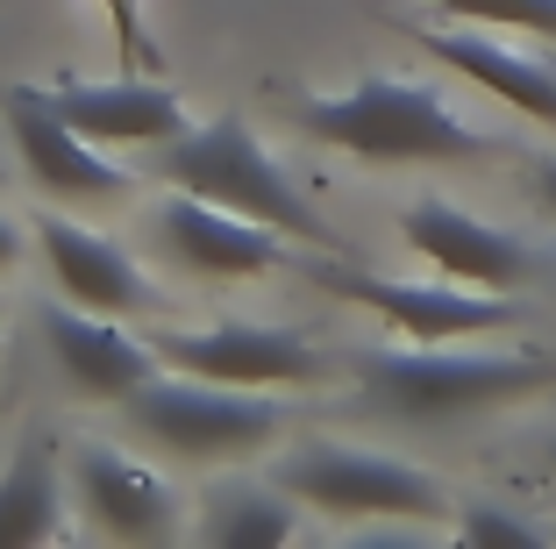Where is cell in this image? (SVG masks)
Returning a JSON list of instances; mask_svg holds the SVG:
<instances>
[{
    "instance_id": "obj_20",
    "label": "cell",
    "mask_w": 556,
    "mask_h": 549,
    "mask_svg": "<svg viewBox=\"0 0 556 549\" xmlns=\"http://www.w3.org/2000/svg\"><path fill=\"white\" fill-rule=\"evenodd\" d=\"M457 528H464V542H514V549L542 542L535 521H514V514H500V507H471V514H457Z\"/></svg>"
},
{
    "instance_id": "obj_22",
    "label": "cell",
    "mask_w": 556,
    "mask_h": 549,
    "mask_svg": "<svg viewBox=\"0 0 556 549\" xmlns=\"http://www.w3.org/2000/svg\"><path fill=\"white\" fill-rule=\"evenodd\" d=\"M15 250H22V236H15V222H0V272L15 264Z\"/></svg>"
},
{
    "instance_id": "obj_3",
    "label": "cell",
    "mask_w": 556,
    "mask_h": 549,
    "mask_svg": "<svg viewBox=\"0 0 556 549\" xmlns=\"http://www.w3.org/2000/svg\"><path fill=\"white\" fill-rule=\"evenodd\" d=\"M157 172L179 194H200L229 214H250V222L278 228V236L307 242V250H336V228L307 208V194L278 172L271 150L257 144V129H243L236 114H214L200 129H179L172 144H157Z\"/></svg>"
},
{
    "instance_id": "obj_23",
    "label": "cell",
    "mask_w": 556,
    "mask_h": 549,
    "mask_svg": "<svg viewBox=\"0 0 556 549\" xmlns=\"http://www.w3.org/2000/svg\"><path fill=\"white\" fill-rule=\"evenodd\" d=\"M549 464H556V436H549Z\"/></svg>"
},
{
    "instance_id": "obj_2",
    "label": "cell",
    "mask_w": 556,
    "mask_h": 549,
    "mask_svg": "<svg viewBox=\"0 0 556 549\" xmlns=\"http://www.w3.org/2000/svg\"><path fill=\"white\" fill-rule=\"evenodd\" d=\"M357 392L371 414L393 421H457L500 400H528V392L556 386L549 357L528 350H464V342H414V350H364Z\"/></svg>"
},
{
    "instance_id": "obj_17",
    "label": "cell",
    "mask_w": 556,
    "mask_h": 549,
    "mask_svg": "<svg viewBox=\"0 0 556 549\" xmlns=\"http://www.w3.org/2000/svg\"><path fill=\"white\" fill-rule=\"evenodd\" d=\"M65 528V478H58V457L50 442H22L15 464L0 471V549H29L50 542Z\"/></svg>"
},
{
    "instance_id": "obj_18",
    "label": "cell",
    "mask_w": 556,
    "mask_h": 549,
    "mask_svg": "<svg viewBox=\"0 0 556 549\" xmlns=\"http://www.w3.org/2000/svg\"><path fill=\"white\" fill-rule=\"evenodd\" d=\"M457 22L478 29H528V36H556V0H442Z\"/></svg>"
},
{
    "instance_id": "obj_9",
    "label": "cell",
    "mask_w": 556,
    "mask_h": 549,
    "mask_svg": "<svg viewBox=\"0 0 556 549\" xmlns=\"http://www.w3.org/2000/svg\"><path fill=\"white\" fill-rule=\"evenodd\" d=\"M400 236L414 242V258H428L442 278L457 286H478V292H521L535 278V250L507 228L478 222V214L450 208V200H414L400 214Z\"/></svg>"
},
{
    "instance_id": "obj_6",
    "label": "cell",
    "mask_w": 556,
    "mask_h": 549,
    "mask_svg": "<svg viewBox=\"0 0 556 549\" xmlns=\"http://www.w3.org/2000/svg\"><path fill=\"white\" fill-rule=\"evenodd\" d=\"M307 278L350 308H371L386 328H400L407 342H471V336H492V328H514L507 292H478V286H457V278H442V286H407V278H378V272H357L343 264L336 250L307 264Z\"/></svg>"
},
{
    "instance_id": "obj_19",
    "label": "cell",
    "mask_w": 556,
    "mask_h": 549,
    "mask_svg": "<svg viewBox=\"0 0 556 549\" xmlns=\"http://www.w3.org/2000/svg\"><path fill=\"white\" fill-rule=\"evenodd\" d=\"M108 8V29H115V50H122V72H157L164 50L143 22V0H100Z\"/></svg>"
},
{
    "instance_id": "obj_7",
    "label": "cell",
    "mask_w": 556,
    "mask_h": 549,
    "mask_svg": "<svg viewBox=\"0 0 556 549\" xmlns=\"http://www.w3.org/2000/svg\"><path fill=\"white\" fill-rule=\"evenodd\" d=\"M150 350L186 378H207V386H243V392H286V386H321L328 357L314 350L293 328H257V322H222L179 336V328H157Z\"/></svg>"
},
{
    "instance_id": "obj_4",
    "label": "cell",
    "mask_w": 556,
    "mask_h": 549,
    "mask_svg": "<svg viewBox=\"0 0 556 549\" xmlns=\"http://www.w3.org/2000/svg\"><path fill=\"white\" fill-rule=\"evenodd\" d=\"M136 436H150L164 457L186 464H222V457H257L278 442L286 407L271 392H243V386H207V378H150L143 392L122 400Z\"/></svg>"
},
{
    "instance_id": "obj_15",
    "label": "cell",
    "mask_w": 556,
    "mask_h": 549,
    "mask_svg": "<svg viewBox=\"0 0 556 549\" xmlns=\"http://www.w3.org/2000/svg\"><path fill=\"white\" fill-rule=\"evenodd\" d=\"M414 36H421L428 58H442V65L464 72L471 86H485L492 100H507V108H521L528 122H549L556 129V72L549 65L507 50L500 36H471V29H414Z\"/></svg>"
},
{
    "instance_id": "obj_21",
    "label": "cell",
    "mask_w": 556,
    "mask_h": 549,
    "mask_svg": "<svg viewBox=\"0 0 556 549\" xmlns=\"http://www.w3.org/2000/svg\"><path fill=\"white\" fill-rule=\"evenodd\" d=\"M535 194L549 200V214H556V158H535Z\"/></svg>"
},
{
    "instance_id": "obj_11",
    "label": "cell",
    "mask_w": 556,
    "mask_h": 549,
    "mask_svg": "<svg viewBox=\"0 0 556 549\" xmlns=\"http://www.w3.org/2000/svg\"><path fill=\"white\" fill-rule=\"evenodd\" d=\"M36 328H43L50 357L65 364V378L86 392V400H129V392H143L150 378H157L164 357L150 350V342L122 336L115 322H93V308H79V300H50V308H36Z\"/></svg>"
},
{
    "instance_id": "obj_8",
    "label": "cell",
    "mask_w": 556,
    "mask_h": 549,
    "mask_svg": "<svg viewBox=\"0 0 556 549\" xmlns=\"http://www.w3.org/2000/svg\"><path fill=\"white\" fill-rule=\"evenodd\" d=\"M0 114H8L15 150H22V164H29V178L43 194H58V200H129L136 178L100 158L79 122L58 114L50 86H8V93H0Z\"/></svg>"
},
{
    "instance_id": "obj_5",
    "label": "cell",
    "mask_w": 556,
    "mask_h": 549,
    "mask_svg": "<svg viewBox=\"0 0 556 549\" xmlns=\"http://www.w3.org/2000/svg\"><path fill=\"white\" fill-rule=\"evenodd\" d=\"M278 485L328 521H414V528H442L450 521V492L428 471L400 464V457L343 450V442L286 450L278 457Z\"/></svg>"
},
{
    "instance_id": "obj_16",
    "label": "cell",
    "mask_w": 556,
    "mask_h": 549,
    "mask_svg": "<svg viewBox=\"0 0 556 549\" xmlns=\"http://www.w3.org/2000/svg\"><path fill=\"white\" fill-rule=\"evenodd\" d=\"M300 535V507L286 485H207V507H200V542L214 549H271V542H293Z\"/></svg>"
},
{
    "instance_id": "obj_1",
    "label": "cell",
    "mask_w": 556,
    "mask_h": 549,
    "mask_svg": "<svg viewBox=\"0 0 556 549\" xmlns=\"http://www.w3.org/2000/svg\"><path fill=\"white\" fill-rule=\"evenodd\" d=\"M293 122L314 136V144L343 150L357 164H464V158H485L492 136L471 129L464 114H450V100L421 79H357L350 93H321V100H300Z\"/></svg>"
},
{
    "instance_id": "obj_13",
    "label": "cell",
    "mask_w": 556,
    "mask_h": 549,
    "mask_svg": "<svg viewBox=\"0 0 556 549\" xmlns=\"http://www.w3.org/2000/svg\"><path fill=\"white\" fill-rule=\"evenodd\" d=\"M72 478H79V500H86V514H93L100 535H115V542H172V535H179V492H172L157 471L86 442V450L72 457Z\"/></svg>"
},
{
    "instance_id": "obj_14",
    "label": "cell",
    "mask_w": 556,
    "mask_h": 549,
    "mask_svg": "<svg viewBox=\"0 0 556 549\" xmlns=\"http://www.w3.org/2000/svg\"><path fill=\"white\" fill-rule=\"evenodd\" d=\"M58 114L79 122L93 144H172L179 129H193L172 86H157L150 72H122V79H65L50 86Z\"/></svg>"
},
{
    "instance_id": "obj_12",
    "label": "cell",
    "mask_w": 556,
    "mask_h": 549,
    "mask_svg": "<svg viewBox=\"0 0 556 549\" xmlns=\"http://www.w3.org/2000/svg\"><path fill=\"white\" fill-rule=\"evenodd\" d=\"M36 242H43V264H50V278H58V292L79 300V308H93V314H157L164 308V292L129 264L122 242L65 222V214H43V222H36Z\"/></svg>"
},
{
    "instance_id": "obj_10",
    "label": "cell",
    "mask_w": 556,
    "mask_h": 549,
    "mask_svg": "<svg viewBox=\"0 0 556 549\" xmlns=\"http://www.w3.org/2000/svg\"><path fill=\"white\" fill-rule=\"evenodd\" d=\"M150 228L172 250V264H186L193 278H264L286 258V242H293V236H278V228L250 222V214L214 208L200 194H172Z\"/></svg>"
}]
</instances>
